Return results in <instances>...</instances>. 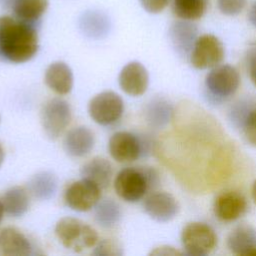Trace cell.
Segmentation results:
<instances>
[{
  "label": "cell",
  "instance_id": "8992f818",
  "mask_svg": "<svg viewBox=\"0 0 256 256\" xmlns=\"http://www.w3.org/2000/svg\"><path fill=\"white\" fill-rule=\"evenodd\" d=\"M124 102L113 91H104L91 99L88 105V113L92 120L102 126H108L117 122L123 115Z\"/></svg>",
  "mask_w": 256,
  "mask_h": 256
},
{
  "label": "cell",
  "instance_id": "7402d4cb",
  "mask_svg": "<svg viewBox=\"0 0 256 256\" xmlns=\"http://www.w3.org/2000/svg\"><path fill=\"white\" fill-rule=\"evenodd\" d=\"M57 178L51 172H40L32 177L28 187L30 193L38 200L51 199L57 191Z\"/></svg>",
  "mask_w": 256,
  "mask_h": 256
},
{
  "label": "cell",
  "instance_id": "52a82bcc",
  "mask_svg": "<svg viewBox=\"0 0 256 256\" xmlns=\"http://www.w3.org/2000/svg\"><path fill=\"white\" fill-rule=\"evenodd\" d=\"M72 111L69 103L60 98L48 101L41 111V125L50 139H57L69 126Z\"/></svg>",
  "mask_w": 256,
  "mask_h": 256
},
{
  "label": "cell",
  "instance_id": "4dcf8cb0",
  "mask_svg": "<svg viewBox=\"0 0 256 256\" xmlns=\"http://www.w3.org/2000/svg\"><path fill=\"white\" fill-rule=\"evenodd\" d=\"M246 63L251 81L256 86V42L252 43L247 50Z\"/></svg>",
  "mask_w": 256,
  "mask_h": 256
},
{
  "label": "cell",
  "instance_id": "4fadbf2b",
  "mask_svg": "<svg viewBox=\"0 0 256 256\" xmlns=\"http://www.w3.org/2000/svg\"><path fill=\"white\" fill-rule=\"evenodd\" d=\"M120 88L134 97L143 95L149 86V73L143 64L132 61L125 65L119 74Z\"/></svg>",
  "mask_w": 256,
  "mask_h": 256
},
{
  "label": "cell",
  "instance_id": "484cf974",
  "mask_svg": "<svg viewBox=\"0 0 256 256\" xmlns=\"http://www.w3.org/2000/svg\"><path fill=\"white\" fill-rule=\"evenodd\" d=\"M147 119L148 121L156 127H161L166 125L172 114V109L170 105L164 100H153L147 107Z\"/></svg>",
  "mask_w": 256,
  "mask_h": 256
},
{
  "label": "cell",
  "instance_id": "44dd1931",
  "mask_svg": "<svg viewBox=\"0 0 256 256\" xmlns=\"http://www.w3.org/2000/svg\"><path fill=\"white\" fill-rule=\"evenodd\" d=\"M5 213L11 217H21L29 209L30 201L27 191L23 187H12L6 191L2 198Z\"/></svg>",
  "mask_w": 256,
  "mask_h": 256
},
{
  "label": "cell",
  "instance_id": "9a60e30c",
  "mask_svg": "<svg viewBox=\"0 0 256 256\" xmlns=\"http://www.w3.org/2000/svg\"><path fill=\"white\" fill-rule=\"evenodd\" d=\"M227 247L235 255L256 256V230L249 224L235 227L227 238Z\"/></svg>",
  "mask_w": 256,
  "mask_h": 256
},
{
  "label": "cell",
  "instance_id": "e575fe53",
  "mask_svg": "<svg viewBox=\"0 0 256 256\" xmlns=\"http://www.w3.org/2000/svg\"><path fill=\"white\" fill-rule=\"evenodd\" d=\"M251 194H252V199H253L254 203L256 204V180H255V181H254V183H253Z\"/></svg>",
  "mask_w": 256,
  "mask_h": 256
},
{
  "label": "cell",
  "instance_id": "4316f807",
  "mask_svg": "<svg viewBox=\"0 0 256 256\" xmlns=\"http://www.w3.org/2000/svg\"><path fill=\"white\" fill-rule=\"evenodd\" d=\"M240 127L249 144L256 147V108H251Z\"/></svg>",
  "mask_w": 256,
  "mask_h": 256
},
{
  "label": "cell",
  "instance_id": "d6a6232c",
  "mask_svg": "<svg viewBox=\"0 0 256 256\" xmlns=\"http://www.w3.org/2000/svg\"><path fill=\"white\" fill-rule=\"evenodd\" d=\"M248 20L250 24L256 28V1H254L248 11Z\"/></svg>",
  "mask_w": 256,
  "mask_h": 256
},
{
  "label": "cell",
  "instance_id": "f1b7e54d",
  "mask_svg": "<svg viewBox=\"0 0 256 256\" xmlns=\"http://www.w3.org/2000/svg\"><path fill=\"white\" fill-rule=\"evenodd\" d=\"M95 255H122L118 245L111 240H103L98 243L94 251Z\"/></svg>",
  "mask_w": 256,
  "mask_h": 256
},
{
  "label": "cell",
  "instance_id": "ac0fdd59",
  "mask_svg": "<svg viewBox=\"0 0 256 256\" xmlns=\"http://www.w3.org/2000/svg\"><path fill=\"white\" fill-rule=\"evenodd\" d=\"M45 83L56 94L67 95L73 88V72L65 62H54L45 72Z\"/></svg>",
  "mask_w": 256,
  "mask_h": 256
},
{
  "label": "cell",
  "instance_id": "9c48e42d",
  "mask_svg": "<svg viewBox=\"0 0 256 256\" xmlns=\"http://www.w3.org/2000/svg\"><path fill=\"white\" fill-rule=\"evenodd\" d=\"M101 188L92 181L82 178L73 182L65 191L66 205L74 211L87 212L94 208L101 198Z\"/></svg>",
  "mask_w": 256,
  "mask_h": 256
},
{
  "label": "cell",
  "instance_id": "30bf717a",
  "mask_svg": "<svg viewBox=\"0 0 256 256\" xmlns=\"http://www.w3.org/2000/svg\"><path fill=\"white\" fill-rule=\"evenodd\" d=\"M108 149L111 157L118 163H131L142 156L145 144L137 135L120 131L111 136Z\"/></svg>",
  "mask_w": 256,
  "mask_h": 256
},
{
  "label": "cell",
  "instance_id": "603a6c76",
  "mask_svg": "<svg viewBox=\"0 0 256 256\" xmlns=\"http://www.w3.org/2000/svg\"><path fill=\"white\" fill-rule=\"evenodd\" d=\"M208 4L209 0H172V10L181 20L195 21L205 15Z\"/></svg>",
  "mask_w": 256,
  "mask_h": 256
},
{
  "label": "cell",
  "instance_id": "3957f363",
  "mask_svg": "<svg viewBox=\"0 0 256 256\" xmlns=\"http://www.w3.org/2000/svg\"><path fill=\"white\" fill-rule=\"evenodd\" d=\"M55 234L65 248L78 253L94 247L99 240L94 228L72 217L60 219L55 226Z\"/></svg>",
  "mask_w": 256,
  "mask_h": 256
},
{
  "label": "cell",
  "instance_id": "8fae6325",
  "mask_svg": "<svg viewBox=\"0 0 256 256\" xmlns=\"http://www.w3.org/2000/svg\"><path fill=\"white\" fill-rule=\"evenodd\" d=\"M144 210L153 220L166 223L178 215L180 207L176 198L170 193L156 192L145 199Z\"/></svg>",
  "mask_w": 256,
  "mask_h": 256
},
{
  "label": "cell",
  "instance_id": "d6986e66",
  "mask_svg": "<svg viewBox=\"0 0 256 256\" xmlns=\"http://www.w3.org/2000/svg\"><path fill=\"white\" fill-rule=\"evenodd\" d=\"M81 175L82 178L92 181L101 189H106L113 177V166L108 160L96 157L82 167Z\"/></svg>",
  "mask_w": 256,
  "mask_h": 256
},
{
  "label": "cell",
  "instance_id": "cb8c5ba5",
  "mask_svg": "<svg viewBox=\"0 0 256 256\" xmlns=\"http://www.w3.org/2000/svg\"><path fill=\"white\" fill-rule=\"evenodd\" d=\"M122 217L121 207L112 199L99 201L95 206V221L103 228H112Z\"/></svg>",
  "mask_w": 256,
  "mask_h": 256
},
{
  "label": "cell",
  "instance_id": "7a4b0ae2",
  "mask_svg": "<svg viewBox=\"0 0 256 256\" xmlns=\"http://www.w3.org/2000/svg\"><path fill=\"white\" fill-rule=\"evenodd\" d=\"M158 184V175L152 168H125L115 180L114 189L119 198L128 203H136Z\"/></svg>",
  "mask_w": 256,
  "mask_h": 256
},
{
  "label": "cell",
  "instance_id": "d590c367",
  "mask_svg": "<svg viewBox=\"0 0 256 256\" xmlns=\"http://www.w3.org/2000/svg\"><path fill=\"white\" fill-rule=\"evenodd\" d=\"M4 158H5V153H4V149L2 147V145L0 144V167L2 166L3 162H4Z\"/></svg>",
  "mask_w": 256,
  "mask_h": 256
},
{
  "label": "cell",
  "instance_id": "5bb4252c",
  "mask_svg": "<svg viewBox=\"0 0 256 256\" xmlns=\"http://www.w3.org/2000/svg\"><path fill=\"white\" fill-rule=\"evenodd\" d=\"M33 254V245L20 230L6 227L0 230V256H27Z\"/></svg>",
  "mask_w": 256,
  "mask_h": 256
},
{
  "label": "cell",
  "instance_id": "8d00e7d4",
  "mask_svg": "<svg viewBox=\"0 0 256 256\" xmlns=\"http://www.w3.org/2000/svg\"><path fill=\"white\" fill-rule=\"evenodd\" d=\"M4 213H5V210H4V206L2 204V201H0V223L4 217Z\"/></svg>",
  "mask_w": 256,
  "mask_h": 256
},
{
  "label": "cell",
  "instance_id": "6da1fadb",
  "mask_svg": "<svg viewBox=\"0 0 256 256\" xmlns=\"http://www.w3.org/2000/svg\"><path fill=\"white\" fill-rule=\"evenodd\" d=\"M39 38L33 24L16 17H0V59L22 64L38 52Z\"/></svg>",
  "mask_w": 256,
  "mask_h": 256
},
{
  "label": "cell",
  "instance_id": "5b68a950",
  "mask_svg": "<svg viewBox=\"0 0 256 256\" xmlns=\"http://www.w3.org/2000/svg\"><path fill=\"white\" fill-rule=\"evenodd\" d=\"M225 57V48L218 37L204 34L197 38L190 54V61L198 70L213 69L219 66Z\"/></svg>",
  "mask_w": 256,
  "mask_h": 256
},
{
  "label": "cell",
  "instance_id": "83f0119b",
  "mask_svg": "<svg viewBox=\"0 0 256 256\" xmlns=\"http://www.w3.org/2000/svg\"><path fill=\"white\" fill-rule=\"evenodd\" d=\"M247 0H217L219 11L226 16H237L246 7Z\"/></svg>",
  "mask_w": 256,
  "mask_h": 256
},
{
  "label": "cell",
  "instance_id": "d4e9b609",
  "mask_svg": "<svg viewBox=\"0 0 256 256\" xmlns=\"http://www.w3.org/2000/svg\"><path fill=\"white\" fill-rule=\"evenodd\" d=\"M108 22L100 14L88 13L81 20V29L90 38H101L108 32Z\"/></svg>",
  "mask_w": 256,
  "mask_h": 256
},
{
  "label": "cell",
  "instance_id": "2e32d148",
  "mask_svg": "<svg viewBox=\"0 0 256 256\" xmlns=\"http://www.w3.org/2000/svg\"><path fill=\"white\" fill-rule=\"evenodd\" d=\"M170 39L175 50L185 57H190L193 46L198 38V29L192 21L180 20L170 28Z\"/></svg>",
  "mask_w": 256,
  "mask_h": 256
},
{
  "label": "cell",
  "instance_id": "836d02e7",
  "mask_svg": "<svg viewBox=\"0 0 256 256\" xmlns=\"http://www.w3.org/2000/svg\"><path fill=\"white\" fill-rule=\"evenodd\" d=\"M15 0H0V5H2L3 7L7 8V7H12L13 3Z\"/></svg>",
  "mask_w": 256,
  "mask_h": 256
},
{
  "label": "cell",
  "instance_id": "f546056e",
  "mask_svg": "<svg viewBox=\"0 0 256 256\" xmlns=\"http://www.w3.org/2000/svg\"><path fill=\"white\" fill-rule=\"evenodd\" d=\"M170 0H140L141 6L150 14L161 13L169 4Z\"/></svg>",
  "mask_w": 256,
  "mask_h": 256
},
{
  "label": "cell",
  "instance_id": "7c38bea8",
  "mask_svg": "<svg viewBox=\"0 0 256 256\" xmlns=\"http://www.w3.org/2000/svg\"><path fill=\"white\" fill-rule=\"evenodd\" d=\"M248 209L244 195L236 191H226L217 196L213 210L215 216L223 222H233L241 218Z\"/></svg>",
  "mask_w": 256,
  "mask_h": 256
},
{
  "label": "cell",
  "instance_id": "ba28073f",
  "mask_svg": "<svg viewBox=\"0 0 256 256\" xmlns=\"http://www.w3.org/2000/svg\"><path fill=\"white\" fill-rule=\"evenodd\" d=\"M238 70L231 65H219L211 70L205 80L209 93L217 99L233 96L240 86Z\"/></svg>",
  "mask_w": 256,
  "mask_h": 256
},
{
  "label": "cell",
  "instance_id": "277c9868",
  "mask_svg": "<svg viewBox=\"0 0 256 256\" xmlns=\"http://www.w3.org/2000/svg\"><path fill=\"white\" fill-rule=\"evenodd\" d=\"M181 241L187 254L203 256L215 249L218 238L214 229L208 224L192 222L183 228Z\"/></svg>",
  "mask_w": 256,
  "mask_h": 256
},
{
  "label": "cell",
  "instance_id": "1f68e13d",
  "mask_svg": "<svg viewBox=\"0 0 256 256\" xmlns=\"http://www.w3.org/2000/svg\"><path fill=\"white\" fill-rule=\"evenodd\" d=\"M151 254H156V255H179L181 252L177 251L173 247H159L155 249Z\"/></svg>",
  "mask_w": 256,
  "mask_h": 256
},
{
  "label": "cell",
  "instance_id": "e0dca14e",
  "mask_svg": "<svg viewBox=\"0 0 256 256\" xmlns=\"http://www.w3.org/2000/svg\"><path fill=\"white\" fill-rule=\"evenodd\" d=\"M95 137L93 132L84 126L70 130L63 141L65 152L71 157H84L94 148Z\"/></svg>",
  "mask_w": 256,
  "mask_h": 256
},
{
  "label": "cell",
  "instance_id": "ffe728a7",
  "mask_svg": "<svg viewBox=\"0 0 256 256\" xmlns=\"http://www.w3.org/2000/svg\"><path fill=\"white\" fill-rule=\"evenodd\" d=\"M49 0H15L11 9L16 18L34 24L47 11Z\"/></svg>",
  "mask_w": 256,
  "mask_h": 256
}]
</instances>
